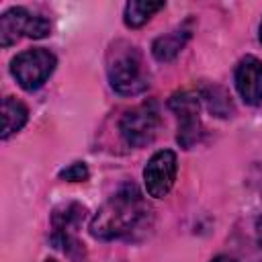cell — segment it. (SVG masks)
<instances>
[{
	"mask_svg": "<svg viewBox=\"0 0 262 262\" xmlns=\"http://www.w3.org/2000/svg\"><path fill=\"white\" fill-rule=\"evenodd\" d=\"M164 8V2H145V0H133L125 6V25L131 29L143 27L158 10Z\"/></svg>",
	"mask_w": 262,
	"mask_h": 262,
	"instance_id": "7c38bea8",
	"label": "cell"
},
{
	"mask_svg": "<svg viewBox=\"0 0 262 262\" xmlns=\"http://www.w3.org/2000/svg\"><path fill=\"white\" fill-rule=\"evenodd\" d=\"M260 41H262V23H260Z\"/></svg>",
	"mask_w": 262,
	"mask_h": 262,
	"instance_id": "e0dca14e",
	"label": "cell"
},
{
	"mask_svg": "<svg viewBox=\"0 0 262 262\" xmlns=\"http://www.w3.org/2000/svg\"><path fill=\"white\" fill-rule=\"evenodd\" d=\"M149 213L143 194L135 184L121 186L90 221V233L98 239H115L137 229Z\"/></svg>",
	"mask_w": 262,
	"mask_h": 262,
	"instance_id": "6da1fadb",
	"label": "cell"
},
{
	"mask_svg": "<svg viewBox=\"0 0 262 262\" xmlns=\"http://www.w3.org/2000/svg\"><path fill=\"white\" fill-rule=\"evenodd\" d=\"M49 31H51V25H49L47 18L35 16V14L31 16L29 27H27V37H31V39H43V37L49 35Z\"/></svg>",
	"mask_w": 262,
	"mask_h": 262,
	"instance_id": "9a60e30c",
	"label": "cell"
},
{
	"mask_svg": "<svg viewBox=\"0 0 262 262\" xmlns=\"http://www.w3.org/2000/svg\"><path fill=\"white\" fill-rule=\"evenodd\" d=\"M45 262H55V260H51V258H49V260H45Z\"/></svg>",
	"mask_w": 262,
	"mask_h": 262,
	"instance_id": "ac0fdd59",
	"label": "cell"
},
{
	"mask_svg": "<svg viewBox=\"0 0 262 262\" xmlns=\"http://www.w3.org/2000/svg\"><path fill=\"white\" fill-rule=\"evenodd\" d=\"M174 180H176V154L170 149L156 151L143 168V182L147 194L154 199H164L170 192Z\"/></svg>",
	"mask_w": 262,
	"mask_h": 262,
	"instance_id": "52a82bcc",
	"label": "cell"
},
{
	"mask_svg": "<svg viewBox=\"0 0 262 262\" xmlns=\"http://www.w3.org/2000/svg\"><path fill=\"white\" fill-rule=\"evenodd\" d=\"M55 55L43 47L27 49L10 61V72L25 90H37L55 70Z\"/></svg>",
	"mask_w": 262,
	"mask_h": 262,
	"instance_id": "277c9868",
	"label": "cell"
},
{
	"mask_svg": "<svg viewBox=\"0 0 262 262\" xmlns=\"http://www.w3.org/2000/svg\"><path fill=\"white\" fill-rule=\"evenodd\" d=\"M84 217H86V207L80 203L59 205L51 213V225H53L51 242L70 256H74V252H82V244L76 239V231L82 225Z\"/></svg>",
	"mask_w": 262,
	"mask_h": 262,
	"instance_id": "8992f818",
	"label": "cell"
},
{
	"mask_svg": "<svg viewBox=\"0 0 262 262\" xmlns=\"http://www.w3.org/2000/svg\"><path fill=\"white\" fill-rule=\"evenodd\" d=\"M203 96H205V100H207V104H209V111L215 113L217 117H229V113L233 111L229 96H227L225 90L219 88V86H209V88H205V90H203Z\"/></svg>",
	"mask_w": 262,
	"mask_h": 262,
	"instance_id": "4fadbf2b",
	"label": "cell"
},
{
	"mask_svg": "<svg viewBox=\"0 0 262 262\" xmlns=\"http://www.w3.org/2000/svg\"><path fill=\"white\" fill-rule=\"evenodd\" d=\"M88 176H90V172L84 162H74L59 172V178L70 180V182H84V180H88Z\"/></svg>",
	"mask_w": 262,
	"mask_h": 262,
	"instance_id": "5bb4252c",
	"label": "cell"
},
{
	"mask_svg": "<svg viewBox=\"0 0 262 262\" xmlns=\"http://www.w3.org/2000/svg\"><path fill=\"white\" fill-rule=\"evenodd\" d=\"M211 262H235V260L229 258V256H217V258H213Z\"/></svg>",
	"mask_w": 262,
	"mask_h": 262,
	"instance_id": "2e32d148",
	"label": "cell"
},
{
	"mask_svg": "<svg viewBox=\"0 0 262 262\" xmlns=\"http://www.w3.org/2000/svg\"><path fill=\"white\" fill-rule=\"evenodd\" d=\"M235 88L244 102L262 104V61L254 55H246L235 68Z\"/></svg>",
	"mask_w": 262,
	"mask_h": 262,
	"instance_id": "ba28073f",
	"label": "cell"
},
{
	"mask_svg": "<svg viewBox=\"0 0 262 262\" xmlns=\"http://www.w3.org/2000/svg\"><path fill=\"white\" fill-rule=\"evenodd\" d=\"M106 76L111 86L123 96L139 94L149 84L139 49L123 39L111 43L106 51Z\"/></svg>",
	"mask_w": 262,
	"mask_h": 262,
	"instance_id": "7a4b0ae2",
	"label": "cell"
},
{
	"mask_svg": "<svg viewBox=\"0 0 262 262\" xmlns=\"http://www.w3.org/2000/svg\"><path fill=\"white\" fill-rule=\"evenodd\" d=\"M168 104L176 113V119H178V135H176V139H178L180 147L190 149L201 139V133H203L201 115H199V108H201L199 94L190 92V90H182V92L172 94Z\"/></svg>",
	"mask_w": 262,
	"mask_h": 262,
	"instance_id": "5b68a950",
	"label": "cell"
},
{
	"mask_svg": "<svg viewBox=\"0 0 262 262\" xmlns=\"http://www.w3.org/2000/svg\"><path fill=\"white\" fill-rule=\"evenodd\" d=\"M192 35V20H184L182 25H178L176 29H172L170 33L158 37L151 45V53L158 61H170L178 55V51L186 45V41Z\"/></svg>",
	"mask_w": 262,
	"mask_h": 262,
	"instance_id": "9c48e42d",
	"label": "cell"
},
{
	"mask_svg": "<svg viewBox=\"0 0 262 262\" xmlns=\"http://www.w3.org/2000/svg\"><path fill=\"white\" fill-rule=\"evenodd\" d=\"M160 123H162V119H160L158 104L154 100H149V102H141L135 108L127 111L121 117L119 131L127 145L143 147L156 139Z\"/></svg>",
	"mask_w": 262,
	"mask_h": 262,
	"instance_id": "3957f363",
	"label": "cell"
},
{
	"mask_svg": "<svg viewBox=\"0 0 262 262\" xmlns=\"http://www.w3.org/2000/svg\"><path fill=\"white\" fill-rule=\"evenodd\" d=\"M27 119H29V108L20 100L6 96L2 100V139H8L12 133L20 131Z\"/></svg>",
	"mask_w": 262,
	"mask_h": 262,
	"instance_id": "8fae6325",
	"label": "cell"
},
{
	"mask_svg": "<svg viewBox=\"0 0 262 262\" xmlns=\"http://www.w3.org/2000/svg\"><path fill=\"white\" fill-rule=\"evenodd\" d=\"M260 227H262V219H260Z\"/></svg>",
	"mask_w": 262,
	"mask_h": 262,
	"instance_id": "d6986e66",
	"label": "cell"
},
{
	"mask_svg": "<svg viewBox=\"0 0 262 262\" xmlns=\"http://www.w3.org/2000/svg\"><path fill=\"white\" fill-rule=\"evenodd\" d=\"M31 12L23 6H14L6 10L0 16V43L2 47H10L20 39V35H27V27L31 20Z\"/></svg>",
	"mask_w": 262,
	"mask_h": 262,
	"instance_id": "30bf717a",
	"label": "cell"
}]
</instances>
